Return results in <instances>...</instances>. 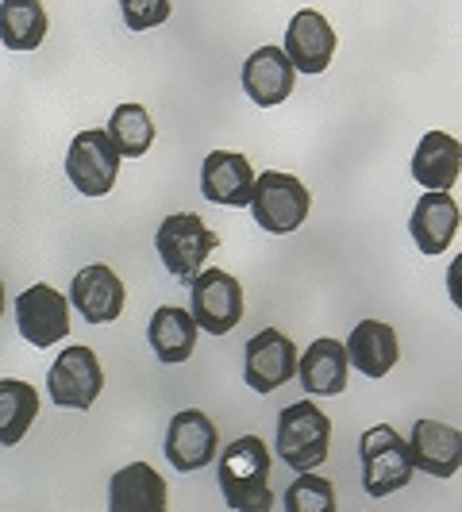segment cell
Listing matches in <instances>:
<instances>
[{
  "instance_id": "9a60e30c",
  "label": "cell",
  "mask_w": 462,
  "mask_h": 512,
  "mask_svg": "<svg viewBox=\"0 0 462 512\" xmlns=\"http://www.w3.org/2000/svg\"><path fill=\"white\" fill-rule=\"evenodd\" d=\"M201 193L205 201L224 208H247L255 193V170L247 162V154L239 151H212L205 154L201 166Z\"/></svg>"
},
{
  "instance_id": "603a6c76",
  "label": "cell",
  "mask_w": 462,
  "mask_h": 512,
  "mask_svg": "<svg viewBox=\"0 0 462 512\" xmlns=\"http://www.w3.org/2000/svg\"><path fill=\"white\" fill-rule=\"evenodd\" d=\"M51 31V16L39 0H4L0 4V43L8 51H39Z\"/></svg>"
},
{
  "instance_id": "3957f363",
  "label": "cell",
  "mask_w": 462,
  "mask_h": 512,
  "mask_svg": "<svg viewBox=\"0 0 462 512\" xmlns=\"http://www.w3.org/2000/svg\"><path fill=\"white\" fill-rule=\"evenodd\" d=\"M154 247H158V258L174 282L193 285V278L205 270L208 255L220 247V235L208 228L197 212H178V216H166L158 224Z\"/></svg>"
},
{
  "instance_id": "4316f807",
  "label": "cell",
  "mask_w": 462,
  "mask_h": 512,
  "mask_svg": "<svg viewBox=\"0 0 462 512\" xmlns=\"http://www.w3.org/2000/svg\"><path fill=\"white\" fill-rule=\"evenodd\" d=\"M120 12H124V24L131 31H151L174 16V4L170 0H124Z\"/></svg>"
},
{
  "instance_id": "ffe728a7",
  "label": "cell",
  "mask_w": 462,
  "mask_h": 512,
  "mask_svg": "<svg viewBox=\"0 0 462 512\" xmlns=\"http://www.w3.org/2000/svg\"><path fill=\"white\" fill-rule=\"evenodd\" d=\"M462 174V147L447 131H428L412 154V178L424 185V193H451Z\"/></svg>"
},
{
  "instance_id": "d6986e66",
  "label": "cell",
  "mask_w": 462,
  "mask_h": 512,
  "mask_svg": "<svg viewBox=\"0 0 462 512\" xmlns=\"http://www.w3.org/2000/svg\"><path fill=\"white\" fill-rule=\"evenodd\" d=\"M293 85H297V74H293V66L282 54V47H258L243 62V93L258 108H278L282 101H289Z\"/></svg>"
},
{
  "instance_id": "9c48e42d",
  "label": "cell",
  "mask_w": 462,
  "mask_h": 512,
  "mask_svg": "<svg viewBox=\"0 0 462 512\" xmlns=\"http://www.w3.org/2000/svg\"><path fill=\"white\" fill-rule=\"evenodd\" d=\"M297 359H301V351H297V343L289 335L278 332V328H262V332H255L247 339L243 382H247V389H255V393L266 397V393L282 389L285 382H293Z\"/></svg>"
},
{
  "instance_id": "44dd1931",
  "label": "cell",
  "mask_w": 462,
  "mask_h": 512,
  "mask_svg": "<svg viewBox=\"0 0 462 512\" xmlns=\"http://www.w3.org/2000/svg\"><path fill=\"white\" fill-rule=\"evenodd\" d=\"M347 355L339 339H316L305 355L297 359V382L312 397H339L347 389Z\"/></svg>"
},
{
  "instance_id": "6da1fadb",
  "label": "cell",
  "mask_w": 462,
  "mask_h": 512,
  "mask_svg": "<svg viewBox=\"0 0 462 512\" xmlns=\"http://www.w3.org/2000/svg\"><path fill=\"white\" fill-rule=\"evenodd\" d=\"M270 451L258 436L231 439L220 451V493L231 512H270L274 493H270Z\"/></svg>"
},
{
  "instance_id": "52a82bcc",
  "label": "cell",
  "mask_w": 462,
  "mask_h": 512,
  "mask_svg": "<svg viewBox=\"0 0 462 512\" xmlns=\"http://www.w3.org/2000/svg\"><path fill=\"white\" fill-rule=\"evenodd\" d=\"M104 389V370L101 359L93 347H66L58 359H54L51 374H47V397L51 405L58 409H77V412H89L93 401L101 397Z\"/></svg>"
},
{
  "instance_id": "277c9868",
  "label": "cell",
  "mask_w": 462,
  "mask_h": 512,
  "mask_svg": "<svg viewBox=\"0 0 462 512\" xmlns=\"http://www.w3.org/2000/svg\"><path fill=\"white\" fill-rule=\"evenodd\" d=\"M359 462H362V489L366 497H389L397 489L412 482V459L409 443L401 432H393L389 424H374L359 439Z\"/></svg>"
},
{
  "instance_id": "cb8c5ba5",
  "label": "cell",
  "mask_w": 462,
  "mask_h": 512,
  "mask_svg": "<svg viewBox=\"0 0 462 512\" xmlns=\"http://www.w3.org/2000/svg\"><path fill=\"white\" fill-rule=\"evenodd\" d=\"M39 416V389L20 378H0V443L16 447Z\"/></svg>"
},
{
  "instance_id": "ac0fdd59",
  "label": "cell",
  "mask_w": 462,
  "mask_h": 512,
  "mask_svg": "<svg viewBox=\"0 0 462 512\" xmlns=\"http://www.w3.org/2000/svg\"><path fill=\"white\" fill-rule=\"evenodd\" d=\"M343 355H347V366H355L366 378H385L401 359V343H397V332L382 320H359L343 343Z\"/></svg>"
},
{
  "instance_id": "7402d4cb",
  "label": "cell",
  "mask_w": 462,
  "mask_h": 512,
  "mask_svg": "<svg viewBox=\"0 0 462 512\" xmlns=\"http://www.w3.org/2000/svg\"><path fill=\"white\" fill-rule=\"evenodd\" d=\"M197 324L193 316L178 305H162L154 308L151 324H147V339H151V351L158 362L166 366H181V362L193 359L197 351Z\"/></svg>"
},
{
  "instance_id": "5bb4252c",
  "label": "cell",
  "mask_w": 462,
  "mask_h": 512,
  "mask_svg": "<svg viewBox=\"0 0 462 512\" xmlns=\"http://www.w3.org/2000/svg\"><path fill=\"white\" fill-rule=\"evenodd\" d=\"M108 512H170L166 478L151 462H128L108 478Z\"/></svg>"
},
{
  "instance_id": "4fadbf2b",
  "label": "cell",
  "mask_w": 462,
  "mask_h": 512,
  "mask_svg": "<svg viewBox=\"0 0 462 512\" xmlns=\"http://www.w3.org/2000/svg\"><path fill=\"white\" fill-rule=\"evenodd\" d=\"M70 308H77V316L85 324H112L124 316V305H128V289L120 282V274L112 266H85L77 270V278L70 282Z\"/></svg>"
},
{
  "instance_id": "e0dca14e",
  "label": "cell",
  "mask_w": 462,
  "mask_h": 512,
  "mask_svg": "<svg viewBox=\"0 0 462 512\" xmlns=\"http://www.w3.org/2000/svg\"><path fill=\"white\" fill-rule=\"evenodd\" d=\"M409 235L420 255H443L459 235V205L451 193H424L409 216Z\"/></svg>"
},
{
  "instance_id": "484cf974",
  "label": "cell",
  "mask_w": 462,
  "mask_h": 512,
  "mask_svg": "<svg viewBox=\"0 0 462 512\" xmlns=\"http://www.w3.org/2000/svg\"><path fill=\"white\" fill-rule=\"evenodd\" d=\"M285 512H339L335 486L320 474H297L285 489Z\"/></svg>"
},
{
  "instance_id": "5b68a950",
  "label": "cell",
  "mask_w": 462,
  "mask_h": 512,
  "mask_svg": "<svg viewBox=\"0 0 462 512\" xmlns=\"http://www.w3.org/2000/svg\"><path fill=\"white\" fill-rule=\"evenodd\" d=\"M251 216L262 231L270 235H289L308 220V197L305 181L282 174V170H262V178H255V193H251Z\"/></svg>"
},
{
  "instance_id": "2e32d148",
  "label": "cell",
  "mask_w": 462,
  "mask_h": 512,
  "mask_svg": "<svg viewBox=\"0 0 462 512\" xmlns=\"http://www.w3.org/2000/svg\"><path fill=\"white\" fill-rule=\"evenodd\" d=\"M409 459L412 470H424L432 478H455L462 466V436L459 428L439 424V420H416L412 424Z\"/></svg>"
},
{
  "instance_id": "ba28073f",
  "label": "cell",
  "mask_w": 462,
  "mask_h": 512,
  "mask_svg": "<svg viewBox=\"0 0 462 512\" xmlns=\"http://www.w3.org/2000/svg\"><path fill=\"white\" fill-rule=\"evenodd\" d=\"M120 154L108 143L104 128L77 131L66 151V178L81 197H108L120 178Z\"/></svg>"
},
{
  "instance_id": "7c38bea8",
  "label": "cell",
  "mask_w": 462,
  "mask_h": 512,
  "mask_svg": "<svg viewBox=\"0 0 462 512\" xmlns=\"http://www.w3.org/2000/svg\"><path fill=\"white\" fill-rule=\"evenodd\" d=\"M282 54L289 58L293 74H324L335 54V27L328 24V16L316 8L293 12V20L285 27Z\"/></svg>"
},
{
  "instance_id": "83f0119b",
  "label": "cell",
  "mask_w": 462,
  "mask_h": 512,
  "mask_svg": "<svg viewBox=\"0 0 462 512\" xmlns=\"http://www.w3.org/2000/svg\"><path fill=\"white\" fill-rule=\"evenodd\" d=\"M0 316H4V282H0Z\"/></svg>"
},
{
  "instance_id": "8992f818",
  "label": "cell",
  "mask_w": 462,
  "mask_h": 512,
  "mask_svg": "<svg viewBox=\"0 0 462 512\" xmlns=\"http://www.w3.org/2000/svg\"><path fill=\"white\" fill-rule=\"evenodd\" d=\"M193 305L185 308L197 324V332L208 335H231L243 320V285L239 278H231L228 270H216V266H205L193 285Z\"/></svg>"
},
{
  "instance_id": "8fae6325",
  "label": "cell",
  "mask_w": 462,
  "mask_h": 512,
  "mask_svg": "<svg viewBox=\"0 0 462 512\" xmlns=\"http://www.w3.org/2000/svg\"><path fill=\"white\" fill-rule=\"evenodd\" d=\"M162 451H166V459L178 474H193V470H205L208 462L220 455V432H216L208 412L181 409L174 412V420L166 428Z\"/></svg>"
},
{
  "instance_id": "30bf717a",
  "label": "cell",
  "mask_w": 462,
  "mask_h": 512,
  "mask_svg": "<svg viewBox=\"0 0 462 512\" xmlns=\"http://www.w3.org/2000/svg\"><path fill=\"white\" fill-rule=\"evenodd\" d=\"M16 328L31 347L47 351L70 335V301L54 285H31L16 297Z\"/></svg>"
},
{
  "instance_id": "d4e9b609",
  "label": "cell",
  "mask_w": 462,
  "mask_h": 512,
  "mask_svg": "<svg viewBox=\"0 0 462 512\" xmlns=\"http://www.w3.org/2000/svg\"><path fill=\"white\" fill-rule=\"evenodd\" d=\"M108 143L116 147L120 158H143L154 143V120L143 104H120L112 116H108Z\"/></svg>"
},
{
  "instance_id": "7a4b0ae2",
  "label": "cell",
  "mask_w": 462,
  "mask_h": 512,
  "mask_svg": "<svg viewBox=\"0 0 462 512\" xmlns=\"http://www.w3.org/2000/svg\"><path fill=\"white\" fill-rule=\"evenodd\" d=\"M278 459L297 470V474H316L320 462H328L332 451V420L316 401H293L278 416V432H274Z\"/></svg>"
}]
</instances>
